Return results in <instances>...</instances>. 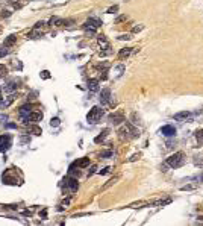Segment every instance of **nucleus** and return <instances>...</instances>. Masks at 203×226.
I'll use <instances>...</instances> for the list:
<instances>
[{"label":"nucleus","mask_w":203,"mask_h":226,"mask_svg":"<svg viewBox=\"0 0 203 226\" xmlns=\"http://www.w3.org/2000/svg\"><path fill=\"white\" fill-rule=\"evenodd\" d=\"M183 162H185V153L183 152H176L174 155H171L170 158H167V164H168L171 168L182 167Z\"/></svg>","instance_id":"f257e3e1"},{"label":"nucleus","mask_w":203,"mask_h":226,"mask_svg":"<svg viewBox=\"0 0 203 226\" xmlns=\"http://www.w3.org/2000/svg\"><path fill=\"white\" fill-rule=\"evenodd\" d=\"M102 115H103V109L102 108H99V106H94L93 109L88 112V115H86V120H88V123H97L100 119H102Z\"/></svg>","instance_id":"f03ea898"},{"label":"nucleus","mask_w":203,"mask_h":226,"mask_svg":"<svg viewBox=\"0 0 203 226\" xmlns=\"http://www.w3.org/2000/svg\"><path fill=\"white\" fill-rule=\"evenodd\" d=\"M102 26V21L100 20H97V18H90V20H86L85 24H83V29L85 31H90L91 33H94L97 31V28H100Z\"/></svg>","instance_id":"7ed1b4c3"},{"label":"nucleus","mask_w":203,"mask_h":226,"mask_svg":"<svg viewBox=\"0 0 203 226\" xmlns=\"http://www.w3.org/2000/svg\"><path fill=\"white\" fill-rule=\"evenodd\" d=\"M42 120V112H40V111H35V112H30L28 117H23V122L28 124V122H41Z\"/></svg>","instance_id":"20e7f679"},{"label":"nucleus","mask_w":203,"mask_h":226,"mask_svg":"<svg viewBox=\"0 0 203 226\" xmlns=\"http://www.w3.org/2000/svg\"><path fill=\"white\" fill-rule=\"evenodd\" d=\"M9 146H11V137H9V135H3V137H0V152L8 150Z\"/></svg>","instance_id":"39448f33"},{"label":"nucleus","mask_w":203,"mask_h":226,"mask_svg":"<svg viewBox=\"0 0 203 226\" xmlns=\"http://www.w3.org/2000/svg\"><path fill=\"white\" fill-rule=\"evenodd\" d=\"M109 122H111L112 124H120L121 122H124V115H123V112L111 114V115H109Z\"/></svg>","instance_id":"423d86ee"},{"label":"nucleus","mask_w":203,"mask_h":226,"mask_svg":"<svg viewBox=\"0 0 203 226\" xmlns=\"http://www.w3.org/2000/svg\"><path fill=\"white\" fill-rule=\"evenodd\" d=\"M109 100H111V90L109 88L102 90V94H100V102H102V105L109 103Z\"/></svg>","instance_id":"0eeeda50"},{"label":"nucleus","mask_w":203,"mask_h":226,"mask_svg":"<svg viewBox=\"0 0 203 226\" xmlns=\"http://www.w3.org/2000/svg\"><path fill=\"white\" fill-rule=\"evenodd\" d=\"M65 185L71 190V191H76L79 188V184H77V179L76 178H67L65 179Z\"/></svg>","instance_id":"6e6552de"},{"label":"nucleus","mask_w":203,"mask_h":226,"mask_svg":"<svg viewBox=\"0 0 203 226\" xmlns=\"http://www.w3.org/2000/svg\"><path fill=\"white\" fill-rule=\"evenodd\" d=\"M162 135H165V137H173V135L176 134V129L173 128V126H164V128L159 131Z\"/></svg>","instance_id":"1a4fd4ad"},{"label":"nucleus","mask_w":203,"mask_h":226,"mask_svg":"<svg viewBox=\"0 0 203 226\" xmlns=\"http://www.w3.org/2000/svg\"><path fill=\"white\" fill-rule=\"evenodd\" d=\"M15 100V94H9L8 97H5L3 100H2V108H8V106H11L12 105V102Z\"/></svg>","instance_id":"9d476101"},{"label":"nucleus","mask_w":203,"mask_h":226,"mask_svg":"<svg viewBox=\"0 0 203 226\" xmlns=\"http://www.w3.org/2000/svg\"><path fill=\"white\" fill-rule=\"evenodd\" d=\"M88 90L90 91H99V80L97 79H90L88 80Z\"/></svg>","instance_id":"9b49d317"},{"label":"nucleus","mask_w":203,"mask_h":226,"mask_svg":"<svg viewBox=\"0 0 203 226\" xmlns=\"http://www.w3.org/2000/svg\"><path fill=\"white\" fill-rule=\"evenodd\" d=\"M74 166H77V168H85L90 166V158H82V159H79L74 162Z\"/></svg>","instance_id":"f8f14e48"},{"label":"nucleus","mask_w":203,"mask_h":226,"mask_svg":"<svg viewBox=\"0 0 203 226\" xmlns=\"http://www.w3.org/2000/svg\"><path fill=\"white\" fill-rule=\"evenodd\" d=\"M130 53H132V47H124V49H121L118 52V58L120 59H124V58H127L130 55Z\"/></svg>","instance_id":"ddd939ff"},{"label":"nucleus","mask_w":203,"mask_h":226,"mask_svg":"<svg viewBox=\"0 0 203 226\" xmlns=\"http://www.w3.org/2000/svg\"><path fill=\"white\" fill-rule=\"evenodd\" d=\"M30 109H32L30 105H23V106L20 108V115H21V117H28V115L32 112Z\"/></svg>","instance_id":"4468645a"},{"label":"nucleus","mask_w":203,"mask_h":226,"mask_svg":"<svg viewBox=\"0 0 203 226\" xmlns=\"http://www.w3.org/2000/svg\"><path fill=\"white\" fill-rule=\"evenodd\" d=\"M15 41H17V35H9V37H6V40H5V46L11 47L15 44Z\"/></svg>","instance_id":"2eb2a0df"},{"label":"nucleus","mask_w":203,"mask_h":226,"mask_svg":"<svg viewBox=\"0 0 203 226\" xmlns=\"http://www.w3.org/2000/svg\"><path fill=\"white\" fill-rule=\"evenodd\" d=\"M117 182H118V176H115V178H111V179L108 181V182L102 187V191H105V190H108L109 187H112L114 184H117Z\"/></svg>","instance_id":"dca6fc26"},{"label":"nucleus","mask_w":203,"mask_h":226,"mask_svg":"<svg viewBox=\"0 0 203 226\" xmlns=\"http://www.w3.org/2000/svg\"><path fill=\"white\" fill-rule=\"evenodd\" d=\"M17 88H18V84H17V82H9V84H8L3 90H5L6 93H14Z\"/></svg>","instance_id":"f3484780"},{"label":"nucleus","mask_w":203,"mask_h":226,"mask_svg":"<svg viewBox=\"0 0 203 226\" xmlns=\"http://www.w3.org/2000/svg\"><path fill=\"white\" fill-rule=\"evenodd\" d=\"M188 117H190V112L188 111H182V112L174 114V120H187Z\"/></svg>","instance_id":"a211bd4d"},{"label":"nucleus","mask_w":203,"mask_h":226,"mask_svg":"<svg viewBox=\"0 0 203 226\" xmlns=\"http://www.w3.org/2000/svg\"><path fill=\"white\" fill-rule=\"evenodd\" d=\"M41 35H42V32H41L40 29H35V28H33V31L28 33V38H32V40H35V38H40Z\"/></svg>","instance_id":"6ab92c4d"},{"label":"nucleus","mask_w":203,"mask_h":226,"mask_svg":"<svg viewBox=\"0 0 203 226\" xmlns=\"http://www.w3.org/2000/svg\"><path fill=\"white\" fill-rule=\"evenodd\" d=\"M108 134H109V129H105V131L99 135V137H95V140H94V141H95V143H100V141H103L105 138L108 137Z\"/></svg>","instance_id":"aec40b11"},{"label":"nucleus","mask_w":203,"mask_h":226,"mask_svg":"<svg viewBox=\"0 0 203 226\" xmlns=\"http://www.w3.org/2000/svg\"><path fill=\"white\" fill-rule=\"evenodd\" d=\"M168 203H171V199H165V200H156V202H153L152 205H156V206H164V205H168Z\"/></svg>","instance_id":"412c9836"},{"label":"nucleus","mask_w":203,"mask_h":226,"mask_svg":"<svg viewBox=\"0 0 203 226\" xmlns=\"http://www.w3.org/2000/svg\"><path fill=\"white\" fill-rule=\"evenodd\" d=\"M196 138H197L199 144H203V129H199V131H196Z\"/></svg>","instance_id":"4be33fe9"},{"label":"nucleus","mask_w":203,"mask_h":226,"mask_svg":"<svg viewBox=\"0 0 203 226\" xmlns=\"http://www.w3.org/2000/svg\"><path fill=\"white\" fill-rule=\"evenodd\" d=\"M194 164H196L197 167H203V155L194 158Z\"/></svg>","instance_id":"5701e85b"},{"label":"nucleus","mask_w":203,"mask_h":226,"mask_svg":"<svg viewBox=\"0 0 203 226\" xmlns=\"http://www.w3.org/2000/svg\"><path fill=\"white\" fill-rule=\"evenodd\" d=\"M29 131H30V132H33L35 135H41V129L38 128V126H30Z\"/></svg>","instance_id":"b1692460"},{"label":"nucleus","mask_w":203,"mask_h":226,"mask_svg":"<svg viewBox=\"0 0 203 226\" xmlns=\"http://www.w3.org/2000/svg\"><path fill=\"white\" fill-rule=\"evenodd\" d=\"M8 53H9V47H3V49H0V58H3V56H6Z\"/></svg>","instance_id":"393cba45"},{"label":"nucleus","mask_w":203,"mask_h":226,"mask_svg":"<svg viewBox=\"0 0 203 226\" xmlns=\"http://www.w3.org/2000/svg\"><path fill=\"white\" fill-rule=\"evenodd\" d=\"M109 156H112V152L111 150H106V152H102L100 153V158H109Z\"/></svg>","instance_id":"a878e982"},{"label":"nucleus","mask_w":203,"mask_h":226,"mask_svg":"<svg viewBox=\"0 0 203 226\" xmlns=\"http://www.w3.org/2000/svg\"><path fill=\"white\" fill-rule=\"evenodd\" d=\"M6 75H8V70H6V67L0 64V76H6Z\"/></svg>","instance_id":"bb28decb"},{"label":"nucleus","mask_w":203,"mask_h":226,"mask_svg":"<svg viewBox=\"0 0 203 226\" xmlns=\"http://www.w3.org/2000/svg\"><path fill=\"white\" fill-rule=\"evenodd\" d=\"M196 187H197V185H185V187H182L180 190H182V191H190V190H194Z\"/></svg>","instance_id":"cd10ccee"},{"label":"nucleus","mask_w":203,"mask_h":226,"mask_svg":"<svg viewBox=\"0 0 203 226\" xmlns=\"http://www.w3.org/2000/svg\"><path fill=\"white\" fill-rule=\"evenodd\" d=\"M117 11H118V6L115 5V6L109 8V9H108V14H114V12H117Z\"/></svg>","instance_id":"c85d7f7f"},{"label":"nucleus","mask_w":203,"mask_h":226,"mask_svg":"<svg viewBox=\"0 0 203 226\" xmlns=\"http://www.w3.org/2000/svg\"><path fill=\"white\" fill-rule=\"evenodd\" d=\"M139 156H141V153H135V155H132V158H130L129 161H130V162H134V161L139 159Z\"/></svg>","instance_id":"c756f323"},{"label":"nucleus","mask_w":203,"mask_h":226,"mask_svg":"<svg viewBox=\"0 0 203 226\" xmlns=\"http://www.w3.org/2000/svg\"><path fill=\"white\" fill-rule=\"evenodd\" d=\"M44 26H46L44 21H38L37 24H35V29H41V28H44Z\"/></svg>","instance_id":"7c9ffc66"},{"label":"nucleus","mask_w":203,"mask_h":226,"mask_svg":"<svg viewBox=\"0 0 203 226\" xmlns=\"http://www.w3.org/2000/svg\"><path fill=\"white\" fill-rule=\"evenodd\" d=\"M126 18H127V17H126V15H120V17H118V18L115 20V23H121V21H126Z\"/></svg>","instance_id":"2f4dec72"},{"label":"nucleus","mask_w":203,"mask_h":226,"mask_svg":"<svg viewBox=\"0 0 203 226\" xmlns=\"http://www.w3.org/2000/svg\"><path fill=\"white\" fill-rule=\"evenodd\" d=\"M143 29H144V26H135V28H134V31H132V32H134V33H137V32H141Z\"/></svg>","instance_id":"473e14b6"},{"label":"nucleus","mask_w":203,"mask_h":226,"mask_svg":"<svg viewBox=\"0 0 203 226\" xmlns=\"http://www.w3.org/2000/svg\"><path fill=\"white\" fill-rule=\"evenodd\" d=\"M41 77H42V79H49V77H50V75H49V71H47V70H44V71H42V73H41Z\"/></svg>","instance_id":"72a5a7b5"},{"label":"nucleus","mask_w":203,"mask_h":226,"mask_svg":"<svg viewBox=\"0 0 203 226\" xmlns=\"http://www.w3.org/2000/svg\"><path fill=\"white\" fill-rule=\"evenodd\" d=\"M50 124H52V126H58V124H59V119H52Z\"/></svg>","instance_id":"f704fd0d"},{"label":"nucleus","mask_w":203,"mask_h":226,"mask_svg":"<svg viewBox=\"0 0 203 226\" xmlns=\"http://www.w3.org/2000/svg\"><path fill=\"white\" fill-rule=\"evenodd\" d=\"M109 170H111L109 167H105L103 170H100V175H106V173H109Z\"/></svg>","instance_id":"c9c22d12"},{"label":"nucleus","mask_w":203,"mask_h":226,"mask_svg":"<svg viewBox=\"0 0 203 226\" xmlns=\"http://www.w3.org/2000/svg\"><path fill=\"white\" fill-rule=\"evenodd\" d=\"M118 40H130V35H120V37H118Z\"/></svg>","instance_id":"e433bc0d"},{"label":"nucleus","mask_w":203,"mask_h":226,"mask_svg":"<svg viewBox=\"0 0 203 226\" xmlns=\"http://www.w3.org/2000/svg\"><path fill=\"white\" fill-rule=\"evenodd\" d=\"M6 128H8V129H14V128H17V124H14V123H8V124H6Z\"/></svg>","instance_id":"4c0bfd02"},{"label":"nucleus","mask_w":203,"mask_h":226,"mask_svg":"<svg viewBox=\"0 0 203 226\" xmlns=\"http://www.w3.org/2000/svg\"><path fill=\"white\" fill-rule=\"evenodd\" d=\"M9 15H11L9 11H2V17H9Z\"/></svg>","instance_id":"58836bf2"},{"label":"nucleus","mask_w":203,"mask_h":226,"mask_svg":"<svg viewBox=\"0 0 203 226\" xmlns=\"http://www.w3.org/2000/svg\"><path fill=\"white\" fill-rule=\"evenodd\" d=\"M6 120H8V115H0V122H3V123H5Z\"/></svg>","instance_id":"ea45409f"},{"label":"nucleus","mask_w":203,"mask_h":226,"mask_svg":"<svg viewBox=\"0 0 203 226\" xmlns=\"http://www.w3.org/2000/svg\"><path fill=\"white\" fill-rule=\"evenodd\" d=\"M95 168H97L95 166H93V167H91V170H90V176H91V175L94 173V171H95Z\"/></svg>","instance_id":"a19ab883"},{"label":"nucleus","mask_w":203,"mask_h":226,"mask_svg":"<svg viewBox=\"0 0 203 226\" xmlns=\"http://www.w3.org/2000/svg\"><path fill=\"white\" fill-rule=\"evenodd\" d=\"M200 181H202V182H203V175H202V176H200Z\"/></svg>","instance_id":"79ce46f5"},{"label":"nucleus","mask_w":203,"mask_h":226,"mask_svg":"<svg viewBox=\"0 0 203 226\" xmlns=\"http://www.w3.org/2000/svg\"><path fill=\"white\" fill-rule=\"evenodd\" d=\"M200 219H203V217H200Z\"/></svg>","instance_id":"37998d69"}]
</instances>
